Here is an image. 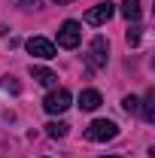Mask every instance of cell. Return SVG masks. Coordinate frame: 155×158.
Wrapping results in <instances>:
<instances>
[{"instance_id":"cell-2","label":"cell","mask_w":155,"mask_h":158,"mask_svg":"<svg viewBox=\"0 0 155 158\" xmlns=\"http://www.w3.org/2000/svg\"><path fill=\"white\" fill-rule=\"evenodd\" d=\"M107 58H110V43H107V37H94L91 46H88V55H85L88 67L91 70H100V67H107Z\"/></svg>"},{"instance_id":"cell-1","label":"cell","mask_w":155,"mask_h":158,"mask_svg":"<svg viewBox=\"0 0 155 158\" xmlns=\"http://www.w3.org/2000/svg\"><path fill=\"white\" fill-rule=\"evenodd\" d=\"M116 137H119V125L110 118H94L85 128V140H91V143H107V140H116Z\"/></svg>"},{"instance_id":"cell-7","label":"cell","mask_w":155,"mask_h":158,"mask_svg":"<svg viewBox=\"0 0 155 158\" xmlns=\"http://www.w3.org/2000/svg\"><path fill=\"white\" fill-rule=\"evenodd\" d=\"M31 76L37 79L40 85H46V88H55L58 85V73H52L49 67H31Z\"/></svg>"},{"instance_id":"cell-5","label":"cell","mask_w":155,"mask_h":158,"mask_svg":"<svg viewBox=\"0 0 155 158\" xmlns=\"http://www.w3.org/2000/svg\"><path fill=\"white\" fill-rule=\"evenodd\" d=\"M24 46H27V52H31L34 58H46V61H49V58H55V55H58L55 43H52V40H46V37H31Z\"/></svg>"},{"instance_id":"cell-15","label":"cell","mask_w":155,"mask_h":158,"mask_svg":"<svg viewBox=\"0 0 155 158\" xmlns=\"http://www.w3.org/2000/svg\"><path fill=\"white\" fill-rule=\"evenodd\" d=\"M19 3H24V9H31V6H37V0H19Z\"/></svg>"},{"instance_id":"cell-16","label":"cell","mask_w":155,"mask_h":158,"mask_svg":"<svg viewBox=\"0 0 155 158\" xmlns=\"http://www.w3.org/2000/svg\"><path fill=\"white\" fill-rule=\"evenodd\" d=\"M55 3H58V6H64V3H73V0H55Z\"/></svg>"},{"instance_id":"cell-11","label":"cell","mask_w":155,"mask_h":158,"mask_svg":"<svg viewBox=\"0 0 155 158\" xmlns=\"http://www.w3.org/2000/svg\"><path fill=\"white\" fill-rule=\"evenodd\" d=\"M125 40H128V46H140V40H143V27H140V24H131L128 34H125Z\"/></svg>"},{"instance_id":"cell-14","label":"cell","mask_w":155,"mask_h":158,"mask_svg":"<svg viewBox=\"0 0 155 158\" xmlns=\"http://www.w3.org/2000/svg\"><path fill=\"white\" fill-rule=\"evenodd\" d=\"M3 88H6V91H21V88H19V82H15L12 76H3Z\"/></svg>"},{"instance_id":"cell-4","label":"cell","mask_w":155,"mask_h":158,"mask_svg":"<svg viewBox=\"0 0 155 158\" xmlns=\"http://www.w3.org/2000/svg\"><path fill=\"white\" fill-rule=\"evenodd\" d=\"M70 91L67 88H52L49 94H46V100H43V110L49 113V116H61L67 106H70Z\"/></svg>"},{"instance_id":"cell-10","label":"cell","mask_w":155,"mask_h":158,"mask_svg":"<svg viewBox=\"0 0 155 158\" xmlns=\"http://www.w3.org/2000/svg\"><path fill=\"white\" fill-rule=\"evenodd\" d=\"M143 118H146L149 125L155 122V88L146 91V100H143Z\"/></svg>"},{"instance_id":"cell-17","label":"cell","mask_w":155,"mask_h":158,"mask_svg":"<svg viewBox=\"0 0 155 158\" xmlns=\"http://www.w3.org/2000/svg\"><path fill=\"white\" fill-rule=\"evenodd\" d=\"M100 158H119V155H100Z\"/></svg>"},{"instance_id":"cell-12","label":"cell","mask_w":155,"mask_h":158,"mask_svg":"<svg viewBox=\"0 0 155 158\" xmlns=\"http://www.w3.org/2000/svg\"><path fill=\"white\" fill-rule=\"evenodd\" d=\"M46 128H49V137H67V128L70 125L67 122H49Z\"/></svg>"},{"instance_id":"cell-8","label":"cell","mask_w":155,"mask_h":158,"mask_svg":"<svg viewBox=\"0 0 155 158\" xmlns=\"http://www.w3.org/2000/svg\"><path fill=\"white\" fill-rule=\"evenodd\" d=\"M100 106V91L97 88H85L82 94H79V110H85V113H91Z\"/></svg>"},{"instance_id":"cell-6","label":"cell","mask_w":155,"mask_h":158,"mask_svg":"<svg viewBox=\"0 0 155 158\" xmlns=\"http://www.w3.org/2000/svg\"><path fill=\"white\" fill-rule=\"evenodd\" d=\"M113 15H116V6H113L110 0H103V3H97V6H91V9L85 12V21H88V24H107Z\"/></svg>"},{"instance_id":"cell-9","label":"cell","mask_w":155,"mask_h":158,"mask_svg":"<svg viewBox=\"0 0 155 158\" xmlns=\"http://www.w3.org/2000/svg\"><path fill=\"white\" fill-rule=\"evenodd\" d=\"M122 15L128 21H140V15H143V6H140V0H122Z\"/></svg>"},{"instance_id":"cell-3","label":"cell","mask_w":155,"mask_h":158,"mask_svg":"<svg viewBox=\"0 0 155 158\" xmlns=\"http://www.w3.org/2000/svg\"><path fill=\"white\" fill-rule=\"evenodd\" d=\"M79 43H82V24L73 21V19H67L58 27V46L61 49H76Z\"/></svg>"},{"instance_id":"cell-13","label":"cell","mask_w":155,"mask_h":158,"mask_svg":"<svg viewBox=\"0 0 155 158\" xmlns=\"http://www.w3.org/2000/svg\"><path fill=\"white\" fill-rule=\"evenodd\" d=\"M122 106H125V110H128V113H140V100H137L134 94H128V98L122 100Z\"/></svg>"}]
</instances>
